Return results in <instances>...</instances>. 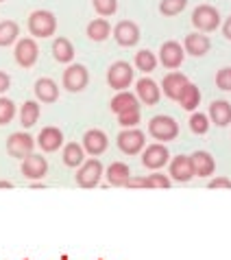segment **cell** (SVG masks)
Listing matches in <instances>:
<instances>
[{
    "instance_id": "6da1fadb",
    "label": "cell",
    "mask_w": 231,
    "mask_h": 260,
    "mask_svg": "<svg viewBox=\"0 0 231 260\" xmlns=\"http://www.w3.org/2000/svg\"><path fill=\"white\" fill-rule=\"evenodd\" d=\"M28 31L35 38H50L55 31H57V18L55 13L50 11H33L31 16H28Z\"/></svg>"
},
{
    "instance_id": "7a4b0ae2",
    "label": "cell",
    "mask_w": 231,
    "mask_h": 260,
    "mask_svg": "<svg viewBox=\"0 0 231 260\" xmlns=\"http://www.w3.org/2000/svg\"><path fill=\"white\" fill-rule=\"evenodd\" d=\"M148 134L153 136L155 140L170 142L179 136V125H177V120L170 116H155L148 122Z\"/></svg>"
},
{
    "instance_id": "3957f363",
    "label": "cell",
    "mask_w": 231,
    "mask_h": 260,
    "mask_svg": "<svg viewBox=\"0 0 231 260\" xmlns=\"http://www.w3.org/2000/svg\"><path fill=\"white\" fill-rule=\"evenodd\" d=\"M133 81V68L131 63L127 61H115L109 66V70H107V83H109L111 90H127L129 85H131Z\"/></svg>"
},
{
    "instance_id": "277c9868",
    "label": "cell",
    "mask_w": 231,
    "mask_h": 260,
    "mask_svg": "<svg viewBox=\"0 0 231 260\" xmlns=\"http://www.w3.org/2000/svg\"><path fill=\"white\" fill-rule=\"evenodd\" d=\"M192 24L199 28V31H216L220 24V13L216 7L212 5H199L192 13Z\"/></svg>"
},
{
    "instance_id": "5b68a950",
    "label": "cell",
    "mask_w": 231,
    "mask_h": 260,
    "mask_svg": "<svg viewBox=\"0 0 231 260\" xmlns=\"http://www.w3.org/2000/svg\"><path fill=\"white\" fill-rule=\"evenodd\" d=\"M100 177H103V164H100L96 157H92V160L81 164L76 171V184L81 186V188H96Z\"/></svg>"
},
{
    "instance_id": "8992f818",
    "label": "cell",
    "mask_w": 231,
    "mask_h": 260,
    "mask_svg": "<svg viewBox=\"0 0 231 260\" xmlns=\"http://www.w3.org/2000/svg\"><path fill=\"white\" fill-rule=\"evenodd\" d=\"M33 147H35V140L33 136L28 134H11L9 140H7V153L11 157H16V160H24L33 153Z\"/></svg>"
},
{
    "instance_id": "52a82bcc",
    "label": "cell",
    "mask_w": 231,
    "mask_h": 260,
    "mask_svg": "<svg viewBox=\"0 0 231 260\" xmlns=\"http://www.w3.org/2000/svg\"><path fill=\"white\" fill-rule=\"evenodd\" d=\"M144 144H146V138H144V134L140 132V129L131 127V129H125V132L118 134V149L127 155L140 153V151L144 149Z\"/></svg>"
},
{
    "instance_id": "ba28073f",
    "label": "cell",
    "mask_w": 231,
    "mask_h": 260,
    "mask_svg": "<svg viewBox=\"0 0 231 260\" xmlns=\"http://www.w3.org/2000/svg\"><path fill=\"white\" fill-rule=\"evenodd\" d=\"M90 81V72L81 63H72V66L63 72V88L68 92H81Z\"/></svg>"
},
{
    "instance_id": "9c48e42d",
    "label": "cell",
    "mask_w": 231,
    "mask_h": 260,
    "mask_svg": "<svg viewBox=\"0 0 231 260\" xmlns=\"http://www.w3.org/2000/svg\"><path fill=\"white\" fill-rule=\"evenodd\" d=\"M13 55H16L18 66L31 68V66H35V61H37V57H40V48H37V44H35V40L22 38L16 44V53Z\"/></svg>"
},
{
    "instance_id": "30bf717a",
    "label": "cell",
    "mask_w": 231,
    "mask_h": 260,
    "mask_svg": "<svg viewBox=\"0 0 231 260\" xmlns=\"http://www.w3.org/2000/svg\"><path fill=\"white\" fill-rule=\"evenodd\" d=\"M46 173H48L46 157H42L37 153H31L28 157H24V160H22V175L26 179H31V182H37V179L46 177Z\"/></svg>"
},
{
    "instance_id": "8fae6325",
    "label": "cell",
    "mask_w": 231,
    "mask_h": 260,
    "mask_svg": "<svg viewBox=\"0 0 231 260\" xmlns=\"http://www.w3.org/2000/svg\"><path fill=\"white\" fill-rule=\"evenodd\" d=\"M113 38L120 46H135L140 42V28L131 20H122L113 28Z\"/></svg>"
},
{
    "instance_id": "7c38bea8",
    "label": "cell",
    "mask_w": 231,
    "mask_h": 260,
    "mask_svg": "<svg viewBox=\"0 0 231 260\" xmlns=\"http://www.w3.org/2000/svg\"><path fill=\"white\" fill-rule=\"evenodd\" d=\"M187 83H190V81H187V77L183 75V72H170V75L164 77L162 90H164V94L168 96L170 101H179Z\"/></svg>"
},
{
    "instance_id": "4fadbf2b",
    "label": "cell",
    "mask_w": 231,
    "mask_h": 260,
    "mask_svg": "<svg viewBox=\"0 0 231 260\" xmlns=\"http://www.w3.org/2000/svg\"><path fill=\"white\" fill-rule=\"evenodd\" d=\"M160 59L168 70H175L183 63V46L179 42H164L160 48Z\"/></svg>"
},
{
    "instance_id": "5bb4252c",
    "label": "cell",
    "mask_w": 231,
    "mask_h": 260,
    "mask_svg": "<svg viewBox=\"0 0 231 260\" xmlns=\"http://www.w3.org/2000/svg\"><path fill=\"white\" fill-rule=\"evenodd\" d=\"M83 147L90 155H100L107 151V147H109V140H107L105 132H100V129H90V132H85V136H83Z\"/></svg>"
},
{
    "instance_id": "9a60e30c",
    "label": "cell",
    "mask_w": 231,
    "mask_h": 260,
    "mask_svg": "<svg viewBox=\"0 0 231 260\" xmlns=\"http://www.w3.org/2000/svg\"><path fill=\"white\" fill-rule=\"evenodd\" d=\"M170 175L175 182H190V179L194 177V166H192V160L190 155H177L175 160L170 162Z\"/></svg>"
},
{
    "instance_id": "2e32d148",
    "label": "cell",
    "mask_w": 231,
    "mask_h": 260,
    "mask_svg": "<svg viewBox=\"0 0 231 260\" xmlns=\"http://www.w3.org/2000/svg\"><path fill=\"white\" fill-rule=\"evenodd\" d=\"M168 157H170V153L164 144H150L142 153V164L146 166V169H162V166L168 162Z\"/></svg>"
},
{
    "instance_id": "e0dca14e",
    "label": "cell",
    "mask_w": 231,
    "mask_h": 260,
    "mask_svg": "<svg viewBox=\"0 0 231 260\" xmlns=\"http://www.w3.org/2000/svg\"><path fill=\"white\" fill-rule=\"evenodd\" d=\"M135 90H138V99L144 105H157L160 103V85H157L153 79H148V77L140 79L138 85H135Z\"/></svg>"
},
{
    "instance_id": "ac0fdd59",
    "label": "cell",
    "mask_w": 231,
    "mask_h": 260,
    "mask_svg": "<svg viewBox=\"0 0 231 260\" xmlns=\"http://www.w3.org/2000/svg\"><path fill=\"white\" fill-rule=\"evenodd\" d=\"M190 160H192L194 175H197V177H209V175H214L216 162H214V157L209 155L207 151H197V153L190 155Z\"/></svg>"
},
{
    "instance_id": "d6986e66",
    "label": "cell",
    "mask_w": 231,
    "mask_h": 260,
    "mask_svg": "<svg viewBox=\"0 0 231 260\" xmlns=\"http://www.w3.org/2000/svg\"><path fill=\"white\" fill-rule=\"evenodd\" d=\"M37 144L44 151H48V153H53V151H57L63 144V134L61 129L57 127H44L37 136Z\"/></svg>"
},
{
    "instance_id": "ffe728a7",
    "label": "cell",
    "mask_w": 231,
    "mask_h": 260,
    "mask_svg": "<svg viewBox=\"0 0 231 260\" xmlns=\"http://www.w3.org/2000/svg\"><path fill=\"white\" fill-rule=\"evenodd\" d=\"M35 96H37L42 103H55L57 99H59V88H57V83L53 79H46L42 77L35 81Z\"/></svg>"
},
{
    "instance_id": "44dd1931",
    "label": "cell",
    "mask_w": 231,
    "mask_h": 260,
    "mask_svg": "<svg viewBox=\"0 0 231 260\" xmlns=\"http://www.w3.org/2000/svg\"><path fill=\"white\" fill-rule=\"evenodd\" d=\"M133 110H140V105H138V96L131 94V92L122 90L111 99V112L115 116H118V114H125V112H133Z\"/></svg>"
},
{
    "instance_id": "7402d4cb",
    "label": "cell",
    "mask_w": 231,
    "mask_h": 260,
    "mask_svg": "<svg viewBox=\"0 0 231 260\" xmlns=\"http://www.w3.org/2000/svg\"><path fill=\"white\" fill-rule=\"evenodd\" d=\"M183 46H185V53H190L192 57H203L212 44H209V38H207V35L190 33V35H185Z\"/></svg>"
},
{
    "instance_id": "603a6c76",
    "label": "cell",
    "mask_w": 231,
    "mask_h": 260,
    "mask_svg": "<svg viewBox=\"0 0 231 260\" xmlns=\"http://www.w3.org/2000/svg\"><path fill=\"white\" fill-rule=\"evenodd\" d=\"M105 175L111 186H127V182L131 179V171H129V166L125 162H113L107 166Z\"/></svg>"
},
{
    "instance_id": "cb8c5ba5",
    "label": "cell",
    "mask_w": 231,
    "mask_h": 260,
    "mask_svg": "<svg viewBox=\"0 0 231 260\" xmlns=\"http://www.w3.org/2000/svg\"><path fill=\"white\" fill-rule=\"evenodd\" d=\"M209 118H212L214 125L227 127L231 122V105L227 101H214V103L209 105Z\"/></svg>"
},
{
    "instance_id": "d4e9b609",
    "label": "cell",
    "mask_w": 231,
    "mask_h": 260,
    "mask_svg": "<svg viewBox=\"0 0 231 260\" xmlns=\"http://www.w3.org/2000/svg\"><path fill=\"white\" fill-rule=\"evenodd\" d=\"M111 35V24L105 18H96L88 24V38L92 42H105Z\"/></svg>"
},
{
    "instance_id": "484cf974",
    "label": "cell",
    "mask_w": 231,
    "mask_h": 260,
    "mask_svg": "<svg viewBox=\"0 0 231 260\" xmlns=\"http://www.w3.org/2000/svg\"><path fill=\"white\" fill-rule=\"evenodd\" d=\"M53 57L59 63H70L74 59V46H72V42H68V38H57L53 42Z\"/></svg>"
},
{
    "instance_id": "4316f807",
    "label": "cell",
    "mask_w": 231,
    "mask_h": 260,
    "mask_svg": "<svg viewBox=\"0 0 231 260\" xmlns=\"http://www.w3.org/2000/svg\"><path fill=\"white\" fill-rule=\"evenodd\" d=\"M37 120H40V105L35 101H26L22 110H20V125L24 129H31Z\"/></svg>"
},
{
    "instance_id": "83f0119b",
    "label": "cell",
    "mask_w": 231,
    "mask_h": 260,
    "mask_svg": "<svg viewBox=\"0 0 231 260\" xmlns=\"http://www.w3.org/2000/svg\"><path fill=\"white\" fill-rule=\"evenodd\" d=\"M83 147L76 142H68V147L63 149V164L68 169H74V166H81L83 164Z\"/></svg>"
},
{
    "instance_id": "f1b7e54d",
    "label": "cell",
    "mask_w": 231,
    "mask_h": 260,
    "mask_svg": "<svg viewBox=\"0 0 231 260\" xmlns=\"http://www.w3.org/2000/svg\"><path fill=\"white\" fill-rule=\"evenodd\" d=\"M179 103H181V107H183V110H187V112L197 110L199 103H201V90L194 83H187L181 99H179Z\"/></svg>"
},
{
    "instance_id": "f546056e",
    "label": "cell",
    "mask_w": 231,
    "mask_h": 260,
    "mask_svg": "<svg viewBox=\"0 0 231 260\" xmlns=\"http://www.w3.org/2000/svg\"><path fill=\"white\" fill-rule=\"evenodd\" d=\"M20 35V26L13 22V20H5L0 22V46H9L18 40Z\"/></svg>"
},
{
    "instance_id": "4dcf8cb0",
    "label": "cell",
    "mask_w": 231,
    "mask_h": 260,
    "mask_svg": "<svg viewBox=\"0 0 231 260\" xmlns=\"http://www.w3.org/2000/svg\"><path fill=\"white\" fill-rule=\"evenodd\" d=\"M185 5H187V0H162L160 11H162V16L172 18V16H179L185 9Z\"/></svg>"
},
{
    "instance_id": "1f68e13d",
    "label": "cell",
    "mask_w": 231,
    "mask_h": 260,
    "mask_svg": "<svg viewBox=\"0 0 231 260\" xmlns=\"http://www.w3.org/2000/svg\"><path fill=\"white\" fill-rule=\"evenodd\" d=\"M135 66H138V70H142V72H153L157 66V59L150 50H140V53L135 55Z\"/></svg>"
},
{
    "instance_id": "d6a6232c",
    "label": "cell",
    "mask_w": 231,
    "mask_h": 260,
    "mask_svg": "<svg viewBox=\"0 0 231 260\" xmlns=\"http://www.w3.org/2000/svg\"><path fill=\"white\" fill-rule=\"evenodd\" d=\"M13 116H16V105H13V101L0 96V125H9Z\"/></svg>"
},
{
    "instance_id": "836d02e7",
    "label": "cell",
    "mask_w": 231,
    "mask_h": 260,
    "mask_svg": "<svg viewBox=\"0 0 231 260\" xmlns=\"http://www.w3.org/2000/svg\"><path fill=\"white\" fill-rule=\"evenodd\" d=\"M94 9H96L98 16L109 18L118 9V0H94Z\"/></svg>"
},
{
    "instance_id": "e575fe53",
    "label": "cell",
    "mask_w": 231,
    "mask_h": 260,
    "mask_svg": "<svg viewBox=\"0 0 231 260\" xmlns=\"http://www.w3.org/2000/svg\"><path fill=\"white\" fill-rule=\"evenodd\" d=\"M190 129L194 134H199V136H203L207 134V129H209V120L205 114H192V118H190Z\"/></svg>"
},
{
    "instance_id": "d590c367",
    "label": "cell",
    "mask_w": 231,
    "mask_h": 260,
    "mask_svg": "<svg viewBox=\"0 0 231 260\" xmlns=\"http://www.w3.org/2000/svg\"><path fill=\"white\" fill-rule=\"evenodd\" d=\"M146 188H170V179L162 173H155L146 177Z\"/></svg>"
},
{
    "instance_id": "8d00e7d4",
    "label": "cell",
    "mask_w": 231,
    "mask_h": 260,
    "mask_svg": "<svg viewBox=\"0 0 231 260\" xmlns=\"http://www.w3.org/2000/svg\"><path fill=\"white\" fill-rule=\"evenodd\" d=\"M118 122L122 127L131 129L140 122V110H133V112H125V114H118Z\"/></svg>"
},
{
    "instance_id": "74e56055",
    "label": "cell",
    "mask_w": 231,
    "mask_h": 260,
    "mask_svg": "<svg viewBox=\"0 0 231 260\" xmlns=\"http://www.w3.org/2000/svg\"><path fill=\"white\" fill-rule=\"evenodd\" d=\"M216 85H218L220 90H225V92L231 90V68L218 70V75H216Z\"/></svg>"
},
{
    "instance_id": "f35d334b",
    "label": "cell",
    "mask_w": 231,
    "mask_h": 260,
    "mask_svg": "<svg viewBox=\"0 0 231 260\" xmlns=\"http://www.w3.org/2000/svg\"><path fill=\"white\" fill-rule=\"evenodd\" d=\"M209 188H231V179L227 177H214L209 182Z\"/></svg>"
},
{
    "instance_id": "ab89813d",
    "label": "cell",
    "mask_w": 231,
    "mask_h": 260,
    "mask_svg": "<svg viewBox=\"0 0 231 260\" xmlns=\"http://www.w3.org/2000/svg\"><path fill=\"white\" fill-rule=\"evenodd\" d=\"M127 188H146V177H131L127 182Z\"/></svg>"
},
{
    "instance_id": "60d3db41",
    "label": "cell",
    "mask_w": 231,
    "mask_h": 260,
    "mask_svg": "<svg viewBox=\"0 0 231 260\" xmlns=\"http://www.w3.org/2000/svg\"><path fill=\"white\" fill-rule=\"evenodd\" d=\"M9 85H11V79H9V75H7V72H3V70H0V94H3V92H7V90H9Z\"/></svg>"
},
{
    "instance_id": "b9f144b4",
    "label": "cell",
    "mask_w": 231,
    "mask_h": 260,
    "mask_svg": "<svg viewBox=\"0 0 231 260\" xmlns=\"http://www.w3.org/2000/svg\"><path fill=\"white\" fill-rule=\"evenodd\" d=\"M222 35H225V38L231 42V18H227L225 24H222Z\"/></svg>"
},
{
    "instance_id": "7bdbcfd3",
    "label": "cell",
    "mask_w": 231,
    "mask_h": 260,
    "mask_svg": "<svg viewBox=\"0 0 231 260\" xmlns=\"http://www.w3.org/2000/svg\"><path fill=\"white\" fill-rule=\"evenodd\" d=\"M0 188H13L11 182H5V179H0Z\"/></svg>"
},
{
    "instance_id": "ee69618b",
    "label": "cell",
    "mask_w": 231,
    "mask_h": 260,
    "mask_svg": "<svg viewBox=\"0 0 231 260\" xmlns=\"http://www.w3.org/2000/svg\"><path fill=\"white\" fill-rule=\"evenodd\" d=\"M61 260H68V256H66V254H63V256H61Z\"/></svg>"
},
{
    "instance_id": "f6af8a7d",
    "label": "cell",
    "mask_w": 231,
    "mask_h": 260,
    "mask_svg": "<svg viewBox=\"0 0 231 260\" xmlns=\"http://www.w3.org/2000/svg\"><path fill=\"white\" fill-rule=\"evenodd\" d=\"M0 3H3V0H0Z\"/></svg>"
}]
</instances>
